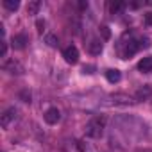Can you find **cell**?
Masks as SVG:
<instances>
[{"mask_svg":"<svg viewBox=\"0 0 152 152\" xmlns=\"http://www.w3.org/2000/svg\"><path fill=\"white\" fill-rule=\"evenodd\" d=\"M106 124H107L106 116H102V115H97V116H93V118H91V120L86 124V127H84V132H86V136H88V138H93V140L100 138V136L104 134Z\"/></svg>","mask_w":152,"mask_h":152,"instance_id":"cell-1","label":"cell"},{"mask_svg":"<svg viewBox=\"0 0 152 152\" xmlns=\"http://www.w3.org/2000/svg\"><path fill=\"white\" fill-rule=\"evenodd\" d=\"M148 47H150V39H148V38H131V39L125 43L124 57H131V56H134L140 48H148Z\"/></svg>","mask_w":152,"mask_h":152,"instance_id":"cell-2","label":"cell"},{"mask_svg":"<svg viewBox=\"0 0 152 152\" xmlns=\"http://www.w3.org/2000/svg\"><path fill=\"white\" fill-rule=\"evenodd\" d=\"M2 70L4 72H9L13 75H22L25 70H23V64L18 61V59H7L2 63Z\"/></svg>","mask_w":152,"mask_h":152,"instance_id":"cell-3","label":"cell"},{"mask_svg":"<svg viewBox=\"0 0 152 152\" xmlns=\"http://www.w3.org/2000/svg\"><path fill=\"white\" fill-rule=\"evenodd\" d=\"M16 107H7L2 115H0V125H2V129H7L11 125V122H15L16 118Z\"/></svg>","mask_w":152,"mask_h":152,"instance_id":"cell-4","label":"cell"},{"mask_svg":"<svg viewBox=\"0 0 152 152\" xmlns=\"http://www.w3.org/2000/svg\"><path fill=\"white\" fill-rule=\"evenodd\" d=\"M63 57H64L66 63L75 64V63L79 61V50H77V47H75V45H68V47L63 50Z\"/></svg>","mask_w":152,"mask_h":152,"instance_id":"cell-5","label":"cell"},{"mask_svg":"<svg viewBox=\"0 0 152 152\" xmlns=\"http://www.w3.org/2000/svg\"><path fill=\"white\" fill-rule=\"evenodd\" d=\"M27 43H29V36H27L25 32L15 34V36L11 38V47H13L15 50H23V48L27 47Z\"/></svg>","mask_w":152,"mask_h":152,"instance_id":"cell-6","label":"cell"},{"mask_svg":"<svg viewBox=\"0 0 152 152\" xmlns=\"http://www.w3.org/2000/svg\"><path fill=\"white\" fill-rule=\"evenodd\" d=\"M43 118H45V122H47L48 125H56V124L61 120V111H59L57 107H48V109L45 111Z\"/></svg>","mask_w":152,"mask_h":152,"instance_id":"cell-7","label":"cell"},{"mask_svg":"<svg viewBox=\"0 0 152 152\" xmlns=\"http://www.w3.org/2000/svg\"><path fill=\"white\" fill-rule=\"evenodd\" d=\"M152 97V86L150 84H143L141 88H138V91L134 93V102H141Z\"/></svg>","mask_w":152,"mask_h":152,"instance_id":"cell-8","label":"cell"},{"mask_svg":"<svg viewBox=\"0 0 152 152\" xmlns=\"http://www.w3.org/2000/svg\"><path fill=\"white\" fill-rule=\"evenodd\" d=\"M102 48H104V45H102V39H91L90 43H88V52L91 54V56H99L100 52H102Z\"/></svg>","mask_w":152,"mask_h":152,"instance_id":"cell-9","label":"cell"},{"mask_svg":"<svg viewBox=\"0 0 152 152\" xmlns=\"http://www.w3.org/2000/svg\"><path fill=\"white\" fill-rule=\"evenodd\" d=\"M138 70H140L141 73H150V72H152V56L143 57V59L138 63Z\"/></svg>","mask_w":152,"mask_h":152,"instance_id":"cell-10","label":"cell"},{"mask_svg":"<svg viewBox=\"0 0 152 152\" xmlns=\"http://www.w3.org/2000/svg\"><path fill=\"white\" fill-rule=\"evenodd\" d=\"M106 79H107L109 83H113V84H115V83H120L122 73H120L118 70H113V68H111V70H107V72H106Z\"/></svg>","mask_w":152,"mask_h":152,"instance_id":"cell-11","label":"cell"},{"mask_svg":"<svg viewBox=\"0 0 152 152\" xmlns=\"http://www.w3.org/2000/svg\"><path fill=\"white\" fill-rule=\"evenodd\" d=\"M39 7H41V2H39V0H32V2H29V6H27V13H29V15H38Z\"/></svg>","mask_w":152,"mask_h":152,"instance_id":"cell-12","label":"cell"},{"mask_svg":"<svg viewBox=\"0 0 152 152\" xmlns=\"http://www.w3.org/2000/svg\"><path fill=\"white\" fill-rule=\"evenodd\" d=\"M111 99H113L116 104H129V102H134L131 97H127V95H120V93H116V95H111Z\"/></svg>","mask_w":152,"mask_h":152,"instance_id":"cell-13","label":"cell"},{"mask_svg":"<svg viewBox=\"0 0 152 152\" xmlns=\"http://www.w3.org/2000/svg\"><path fill=\"white\" fill-rule=\"evenodd\" d=\"M4 7L6 9H9V11H16L18 7H20V2H18V0H4Z\"/></svg>","mask_w":152,"mask_h":152,"instance_id":"cell-14","label":"cell"},{"mask_svg":"<svg viewBox=\"0 0 152 152\" xmlns=\"http://www.w3.org/2000/svg\"><path fill=\"white\" fill-rule=\"evenodd\" d=\"M45 43H47L48 47H57V45H59V39H57L56 34H47V36H45Z\"/></svg>","mask_w":152,"mask_h":152,"instance_id":"cell-15","label":"cell"},{"mask_svg":"<svg viewBox=\"0 0 152 152\" xmlns=\"http://www.w3.org/2000/svg\"><path fill=\"white\" fill-rule=\"evenodd\" d=\"M124 7H125V4H124V2H115V4H111V13H113V15H116V13H120Z\"/></svg>","mask_w":152,"mask_h":152,"instance_id":"cell-16","label":"cell"},{"mask_svg":"<svg viewBox=\"0 0 152 152\" xmlns=\"http://www.w3.org/2000/svg\"><path fill=\"white\" fill-rule=\"evenodd\" d=\"M18 97H20L23 102H31V91H29V90H22V91L18 93Z\"/></svg>","mask_w":152,"mask_h":152,"instance_id":"cell-17","label":"cell"},{"mask_svg":"<svg viewBox=\"0 0 152 152\" xmlns=\"http://www.w3.org/2000/svg\"><path fill=\"white\" fill-rule=\"evenodd\" d=\"M6 54H7V41H6V39H2V47H0V56L6 57Z\"/></svg>","mask_w":152,"mask_h":152,"instance_id":"cell-18","label":"cell"},{"mask_svg":"<svg viewBox=\"0 0 152 152\" xmlns=\"http://www.w3.org/2000/svg\"><path fill=\"white\" fill-rule=\"evenodd\" d=\"M145 23L152 25V13H145Z\"/></svg>","mask_w":152,"mask_h":152,"instance_id":"cell-19","label":"cell"},{"mask_svg":"<svg viewBox=\"0 0 152 152\" xmlns=\"http://www.w3.org/2000/svg\"><path fill=\"white\" fill-rule=\"evenodd\" d=\"M93 70H95V66H84V68H83L84 73H93Z\"/></svg>","mask_w":152,"mask_h":152,"instance_id":"cell-20","label":"cell"},{"mask_svg":"<svg viewBox=\"0 0 152 152\" xmlns=\"http://www.w3.org/2000/svg\"><path fill=\"white\" fill-rule=\"evenodd\" d=\"M43 27H45V22H41V20H39V22H38V31H39V32H43Z\"/></svg>","mask_w":152,"mask_h":152,"instance_id":"cell-21","label":"cell"}]
</instances>
